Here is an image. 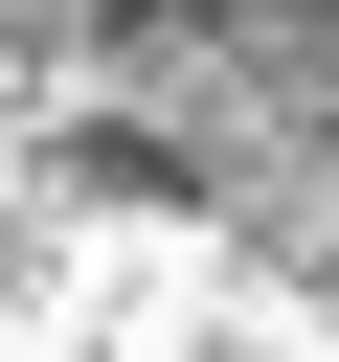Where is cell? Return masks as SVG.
<instances>
[{
  "label": "cell",
  "mask_w": 339,
  "mask_h": 362,
  "mask_svg": "<svg viewBox=\"0 0 339 362\" xmlns=\"http://www.w3.org/2000/svg\"><path fill=\"white\" fill-rule=\"evenodd\" d=\"M0 90L68 158L339 272V0H0Z\"/></svg>",
  "instance_id": "obj_1"
}]
</instances>
